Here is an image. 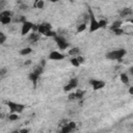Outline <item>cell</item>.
Returning a JSON list of instances; mask_svg holds the SVG:
<instances>
[{
	"mask_svg": "<svg viewBox=\"0 0 133 133\" xmlns=\"http://www.w3.org/2000/svg\"><path fill=\"white\" fill-rule=\"evenodd\" d=\"M44 68H45V60H42L41 63H39L37 66H35V68L33 69V71L29 74L28 78H29V80H30L34 85L36 84L37 80L39 79L41 75L43 74V72H44Z\"/></svg>",
	"mask_w": 133,
	"mask_h": 133,
	"instance_id": "6da1fadb",
	"label": "cell"
},
{
	"mask_svg": "<svg viewBox=\"0 0 133 133\" xmlns=\"http://www.w3.org/2000/svg\"><path fill=\"white\" fill-rule=\"evenodd\" d=\"M126 54H127V51L123 48H119V49H115L108 52L106 54V58L109 60H122Z\"/></svg>",
	"mask_w": 133,
	"mask_h": 133,
	"instance_id": "7a4b0ae2",
	"label": "cell"
},
{
	"mask_svg": "<svg viewBox=\"0 0 133 133\" xmlns=\"http://www.w3.org/2000/svg\"><path fill=\"white\" fill-rule=\"evenodd\" d=\"M88 17H89V31L95 32V31L99 30L100 29L99 21L96 19V16H95L94 11L91 10V8H88Z\"/></svg>",
	"mask_w": 133,
	"mask_h": 133,
	"instance_id": "3957f363",
	"label": "cell"
},
{
	"mask_svg": "<svg viewBox=\"0 0 133 133\" xmlns=\"http://www.w3.org/2000/svg\"><path fill=\"white\" fill-rule=\"evenodd\" d=\"M12 22V12L8 9H3L0 11V23L2 25H8Z\"/></svg>",
	"mask_w": 133,
	"mask_h": 133,
	"instance_id": "277c9868",
	"label": "cell"
},
{
	"mask_svg": "<svg viewBox=\"0 0 133 133\" xmlns=\"http://www.w3.org/2000/svg\"><path fill=\"white\" fill-rule=\"evenodd\" d=\"M6 105L9 109L10 112H17V113H22L25 109V105L18 103V102H14V101H7Z\"/></svg>",
	"mask_w": 133,
	"mask_h": 133,
	"instance_id": "5b68a950",
	"label": "cell"
},
{
	"mask_svg": "<svg viewBox=\"0 0 133 133\" xmlns=\"http://www.w3.org/2000/svg\"><path fill=\"white\" fill-rule=\"evenodd\" d=\"M53 38H54L55 44L57 45V47H58L60 50H65V49L69 48V43L66 42V39H65L63 36L57 34V35H56L55 37H53Z\"/></svg>",
	"mask_w": 133,
	"mask_h": 133,
	"instance_id": "8992f818",
	"label": "cell"
},
{
	"mask_svg": "<svg viewBox=\"0 0 133 133\" xmlns=\"http://www.w3.org/2000/svg\"><path fill=\"white\" fill-rule=\"evenodd\" d=\"M89 84L92 87V90L97 91V90H100V89L104 88L105 85H106V82L103 81V80H100V79H90Z\"/></svg>",
	"mask_w": 133,
	"mask_h": 133,
	"instance_id": "52a82bcc",
	"label": "cell"
},
{
	"mask_svg": "<svg viewBox=\"0 0 133 133\" xmlns=\"http://www.w3.org/2000/svg\"><path fill=\"white\" fill-rule=\"evenodd\" d=\"M78 87V78H72L69 80V82L64 85L63 87V91L65 92H71L72 90H75Z\"/></svg>",
	"mask_w": 133,
	"mask_h": 133,
	"instance_id": "ba28073f",
	"label": "cell"
},
{
	"mask_svg": "<svg viewBox=\"0 0 133 133\" xmlns=\"http://www.w3.org/2000/svg\"><path fill=\"white\" fill-rule=\"evenodd\" d=\"M34 28V24L30 21H24L22 23V26H21V34L22 35H27L31 30H33Z\"/></svg>",
	"mask_w": 133,
	"mask_h": 133,
	"instance_id": "9c48e42d",
	"label": "cell"
},
{
	"mask_svg": "<svg viewBox=\"0 0 133 133\" xmlns=\"http://www.w3.org/2000/svg\"><path fill=\"white\" fill-rule=\"evenodd\" d=\"M84 94L85 91L84 90H80V89H77L75 91H71L68 96V99L70 101H78V100H82L83 97H84Z\"/></svg>",
	"mask_w": 133,
	"mask_h": 133,
	"instance_id": "30bf717a",
	"label": "cell"
},
{
	"mask_svg": "<svg viewBox=\"0 0 133 133\" xmlns=\"http://www.w3.org/2000/svg\"><path fill=\"white\" fill-rule=\"evenodd\" d=\"M75 129H76V123H74V122H69V123H68V122H66L64 125H62L60 131H61L62 133H71V132H73Z\"/></svg>",
	"mask_w": 133,
	"mask_h": 133,
	"instance_id": "8fae6325",
	"label": "cell"
},
{
	"mask_svg": "<svg viewBox=\"0 0 133 133\" xmlns=\"http://www.w3.org/2000/svg\"><path fill=\"white\" fill-rule=\"evenodd\" d=\"M51 29H52V26L49 23H42V24L37 25V32L39 34H43V35H45Z\"/></svg>",
	"mask_w": 133,
	"mask_h": 133,
	"instance_id": "7c38bea8",
	"label": "cell"
},
{
	"mask_svg": "<svg viewBox=\"0 0 133 133\" xmlns=\"http://www.w3.org/2000/svg\"><path fill=\"white\" fill-rule=\"evenodd\" d=\"M48 57L51 60H57V61H59V60H62L64 58V54H62L61 52H58V51H52V52H50V54H49Z\"/></svg>",
	"mask_w": 133,
	"mask_h": 133,
	"instance_id": "4fadbf2b",
	"label": "cell"
},
{
	"mask_svg": "<svg viewBox=\"0 0 133 133\" xmlns=\"http://www.w3.org/2000/svg\"><path fill=\"white\" fill-rule=\"evenodd\" d=\"M38 34H39L38 32L32 31V32L29 34V36H28V41L31 42V43H36V42L38 41V38H39V35H38Z\"/></svg>",
	"mask_w": 133,
	"mask_h": 133,
	"instance_id": "5bb4252c",
	"label": "cell"
},
{
	"mask_svg": "<svg viewBox=\"0 0 133 133\" xmlns=\"http://www.w3.org/2000/svg\"><path fill=\"white\" fill-rule=\"evenodd\" d=\"M133 14V9H131V8H129V7H125V8H123L122 9V11H121V17L122 18H126V17H129V16H131Z\"/></svg>",
	"mask_w": 133,
	"mask_h": 133,
	"instance_id": "9a60e30c",
	"label": "cell"
},
{
	"mask_svg": "<svg viewBox=\"0 0 133 133\" xmlns=\"http://www.w3.org/2000/svg\"><path fill=\"white\" fill-rule=\"evenodd\" d=\"M119 79H121V82L122 83H124L125 85H127V84H129V76L126 74V73H122L121 75H119Z\"/></svg>",
	"mask_w": 133,
	"mask_h": 133,
	"instance_id": "2e32d148",
	"label": "cell"
},
{
	"mask_svg": "<svg viewBox=\"0 0 133 133\" xmlns=\"http://www.w3.org/2000/svg\"><path fill=\"white\" fill-rule=\"evenodd\" d=\"M20 113H17V112H10L8 115H7V118L10 121V122H15V121H18L20 118L19 116Z\"/></svg>",
	"mask_w": 133,
	"mask_h": 133,
	"instance_id": "e0dca14e",
	"label": "cell"
},
{
	"mask_svg": "<svg viewBox=\"0 0 133 133\" xmlns=\"http://www.w3.org/2000/svg\"><path fill=\"white\" fill-rule=\"evenodd\" d=\"M31 52H32V49H31V47H25V48H23V49H21V50H20V54H21L22 56H26V55H29Z\"/></svg>",
	"mask_w": 133,
	"mask_h": 133,
	"instance_id": "ac0fdd59",
	"label": "cell"
},
{
	"mask_svg": "<svg viewBox=\"0 0 133 133\" xmlns=\"http://www.w3.org/2000/svg\"><path fill=\"white\" fill-rule=\"evenodd\" d=\"M33 6H34L35 8L42 9V8H44V6H45V1H44V0H35Z\"/></svg>",
	"mask_w": 133,
	"mask_h": 133,
	"instance_id": "d6986e66",
	"label": "cell"
},
{
	"mask_svg": "<svg viewBox=\"0 0 133 133\" xmlns=\"http://www.w3.org/2000/svg\"><path fill=\"white\" fill-rule=\"evenodd\" d=\"M122 25H123L122 21H114V22L112 23V25L110 26V30H111V31H113L114 29L121 28V27H122Z\"/></svg>",
	"mask_w": 133,
	"mask_h": 133,
	"instance_id": "ffe728a7",
	"label": "cell"
},
{
	"mask_svg": "<svg viewBox=\"0 0 133 133\" xmlns=\"http://www.w3.org/2000/svg\"><path fill=\"white\" fill-rule=\"evenodd\" d=\"M70 62H71V64H72L73 66H75V68H78V66L81 64V63H80V61L78 60L77 56H73V58H71Z\"/></svg>",
	"mask_w": 133,
	"mask_h": 133,
	"instance_id": "44dd1931",
	"label": "cell"
},
{
	"mask_svg": "<svg viewBox=\"0 0 133 133\" xmlns=\"http://www.w3.org/2000/svg\"><path fill=\"white\" fill-rule=\"evenodd\" d=\"M86 28H87V24H86V23H81V24L78 25V27H77V33H81V32L85 31Z\"/></svg>",
	"mask_w": 133,
	"mask_h": 133,
	"instance_id": "7402d4cb",
	"label": "cell"
},
{
	"mask_svg": "<svg viewBox=\"0 0 133 133\" xmlns=\"http://www.w3.org/2000/svg\"><path fill=\"white\" fill-rule=\"evenodd\" d=\"M79 52H80V49H79L78 47H76V48H72V49L69 51V54L72 55V56H77V55L79 54Z\"/></svg>",
	"mask_w": 133,
	"mask_h": 133,
	"instance_id": "603a6c76",
	"label": "cell"
},
{
	"mask_svg": "<svg viewBox=\"0 0 133 133\" xmlns=\"http://www.w3.org/2000/svg\"><path fill=\"white\" fill-rule=\"evenodd\" d=\"M112 32H113L114 34H116V35H122V34H124V33H125V31H124V28H123V27L117 28V29H114Z\"/></svg>",
	"mask_w": 133,
	"mask_h": 133,
	"instance_id": "cb8c5ba5",
	"label": "cell"
},
{
	"mask_svg": "<svg viewBox=\"0 0 133 133\" xmlns=\"http://www.w3.org/2000/svg\"><path fill=\"white\" fill-rule=\"evenodd\" d=\"M6 38H7V36L4 34V32H0V44L1 45H3L6 42Z\"/></svg>",
	"mask_w": 133,
	"mask_h": 133,
	"instance_id": "d4e9b609",
	"label": "cell"
},
{
	"mask_svg": "<svg viewBox=\"0 0 133 133\" xmlns=\"http://www.w3.org/2000/svg\"><path fill=\"white\" fill-rule=\"evenodd\" d=\"M99 25H100V29H101V28H105V27L107 26V21L104 20V19H103V20H100V21H99Z\"/></svg>",
	"mask_w": 133,
	"mask_h": 133,
	"instance_id": "484cf974",
	"label": "cell"
},
{
	"mask_svg": "<svg viewBox=\"0 0 133 133\" xmlns=\"http://www.w3.org/2000/svg\"><path fill=\"white\" fill-rule=\"evenodd\" d=\"M6 72H7V71H6V69H4V68H2V69H1V71H0V75H1V77H2V78H4V77H5Z\"/></svg>",
	"mask_w": 133,
	"mask_h": 133,
	"instance_id": "4316f807",
	"label": "cell"
},
{
	"mask_svg": "<svg viewBox=\"0 0 133 133\" xmlns=\"http://www.w3.org/2000/svg\"><path fill=\"white\" fill-rule=\"evenodd\" d=\"M4 5H5V1L4 0H0V8H1V10L4 9Z\"/></svg>",
	"mask_w": 133,
	"mask_h": 133,
	"instance_id": "83f0119b",
	"label": "cell"
},
{
	"mask_svg": "<svg viewBox=\"0 0 133 133\" xmlns=\"http://www.w3.org/2000/svg\"><path fill=\"white\" fill-rule=\"evenodd\" d=\"M77 58H78V60L80 61V63H83V62H84V57H82V56H77Z\"/></svg>",
	"mask_w": 133,
	"mask_h": 133,
	"instance_id": "f1b7e54d",
	"label": "cell"
},
{
	"mask_svg": "<svg viewBox=\"0 0 133 133\" xmlns=\"http://www.w3.org/2000/svg\"><path fill=\"white\" fill-rule=\"evenodd\" d=\"M129 94L130 95H133V86H130L129 87Z\"/></svg>",
	"mask_w": 133,
	"mask_h": 133,
	"instance_id": "f546056e",
	"label": "cell"
},
{
	"mask_svg": "<svg viewBox=\"0 0 133 133\" xmlns=\"http://www.w3.org/2000/svg\"><path fill=\"white\" fill-rule=\"evenodd\" d=\"M129 73H130L131 75H133V66H131V68L129 69Z\"/></svg>",
	"mask_w": 133,
	"mask_h": 133,
	"instance_id": "4dcf8cb0",
	"label": "cell"
},
{
	"mask_svg": "<svg viewBox=\"0 0 133 133\" xmlns=\"http://www.w3.org/2000/svg\"><path fill=\"white\" fill-rule=\"evenodd\" d=\"M47 1L52 2V3H55V2H58V1H60V0H47Z\"/></svg>",
	"mask_w": 133,
	"mask_h": 133,
	"instance_id": "1f68e13d",
	"label": "cell"
},
{
	"mask_svg": "<svg viewBox=\"0 0 133 133\" xmlns=\"http://www.w3.org/2000/svg\"><path fill=\"white\" fill-rule=\"evenodd\" d=\"M21 132H22V133H26V132H28V129H22Z\"/></svg>",
	"mask_w": 133,
	"mask_h": 133,
	"instance_id": "d6a6232c",
	"label": "cell"
},
{
	"mask_svg": "<svg viewBox=\"0 0 133 133\" xmlns=\"http://www.w3.org/2000/svg\"><path fill=\"white\" fill-rule=\"evenodd\" d=\"M31 63V61L30 60H27V61H25V65H28V64H30Z\"/></svg>",
	"mask_w": 133,
	"mask_h": 133,
	"instance_id": "836d02e7",
	"label": "cell"
},
{
	"mask_svg": "<svg viewBox=\"0 0 133 133\" xmlns=\"http://www.w3.org/2000/svg\"><path fill=\"white\" fill-rule=\"evenodd\" d=\"M130 23H131V24H133V18H132V19L130 20Z\"/></svg>",
	"mask_w": 133,
	"mask_h": 133,
	"instance_id": "e575fe53",
	"label": "cell"
},
{
	"mask_svg": "<svg viewBox=\"0 0 133 133\" xmlns=\"http://www.w3.org/2000/svg\"><path fill=\"white\" fill-rule=\"evenodd\" d=\"M132 34H133V33H132Z\"/></svg>",
	"mask_w": 133,
	"mask_h": 133,
	"instance_id": "d590c367",
	"label": "cell"
}]
</instances>
